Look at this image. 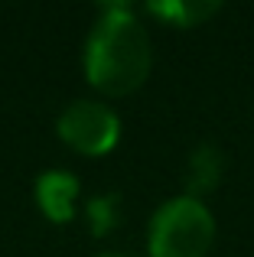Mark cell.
Returning a JSON list of instances; mask_svg holds the SVG:
<instances>
[{
  "mask_svg": "<svg viewBox=\"0 0 254 257\" xmlns=\"http://www.w3.org/2000/svg\"><path fill=\"white\" fill-rule=\"evenodd\" d=\"M98 257H121V254H98Z\"/></svg>",
  "mask_w": 254,
  "mask_h": 257,
  "instance_id": "obj_8",
  "label": "cell"
},
{
  "mask_svg": "<svg viewBox=\"0 0 254 257\" xmlns=\"http://www.w3.org/2000/svg\"><path fill=\"white\" fill-rule=\"evenodd\" d=\"M85 218H88V228L95 238H104L117 228L121 221V195L117 192H101L91 195L88 205H85Z\"/></svg>",
  "mask_w": 254,
  "mask_h": 257,
  "instance_id": "obj_7",
  "label": "cell"
},
{
  "mask_svg": "<svg viewBox=\"0 0 254 257\" xmlns=\"http://www.w3.org/2000/svg\"><path fill=\"white\" fill-rule=\"evenodd\" d=\"M33 199L46 221L69 225L75 218V199H78V176L69 170H46L36 176Z\"/></svg>",
  "mask_w": 254,
  "mask_h": 257,
  "instance_id": "obj_4",
  "label": "cell"
},
{
  "mask_svg": "<svg viewBox=\"0 0 254 257\" xmlns=\"http://www.w3.org/2000/svg\"><path fill=\"white\" fill-rule=\"evenodd\" d=\"M218 10H222V4H215V0H163V4L147 7L150 17L163 20L166 26H176V30L202 26L205 20H212Z\"/></svg>",
  "mask_w": 254,
  "mask_h": 257,
  "instance_id": "obj_6",
  "label": "cell"
},
{
  "mask_svg": "<svg viewBox=\"0 0 254 257\" xmlns=\"http://www.w3.org/2000/svg\"><path fill=\"white\" fill-rule=\"evenodd\" d=\"M215 238V218L192 195H173L153 212L147 228L150 257H205Z\"/></svg>",
  "mask_w": 254,
  "mask_h": 257,
  "instance_id": "obj_2",
  "label": "cell"
},
{
  "mask_svg": "<svg viewBox=\"0 0 254 257\" xmlns=\"http://www.w3.org/2000/svg\"><path fill=\"white\" fill-rule=\"evenodd\" d=\"M85 78L95 91L108 98H124L147 82L153 65V46L147 26L134 7L104 4L85 39Z\"/></svg>",
  "mask_w": 254,
  "mask_h": 257,
  "instance_id": "obj_1",
  "label": "cell"
},
{
  "mask_svg": "<svg viewBox=\"0 0 254 257\" xmlns=\"http://www.w3.org/2000/svg\"><path fill=\"white\" fill-rule=\"evenodd\" d=\"M222 176H225V153L215 144H199L189 157V170H186V195L199 199V195L212 192Z\"/></svg>",
  "mask_w": 254,
  "mask_h": 257,
  "instance_id": "obj_5",
  "label": "cell"
},
{
  "mask_svg": "<svg viewBox=\"0 0 254 257\" xmlns=\"http://www.w3.org/2000/svg\"><path fill=\"white\" fill-rule=\"evenodd\" d=\"M56 134L82 157H104L121 140V117L101 101H72L56 120Z\"/></svg>",
  "mask_w": 254,
  "mask_h": 257,
  "instance_id": "obj_3",
  "label": "cell"
}]
</instances>
